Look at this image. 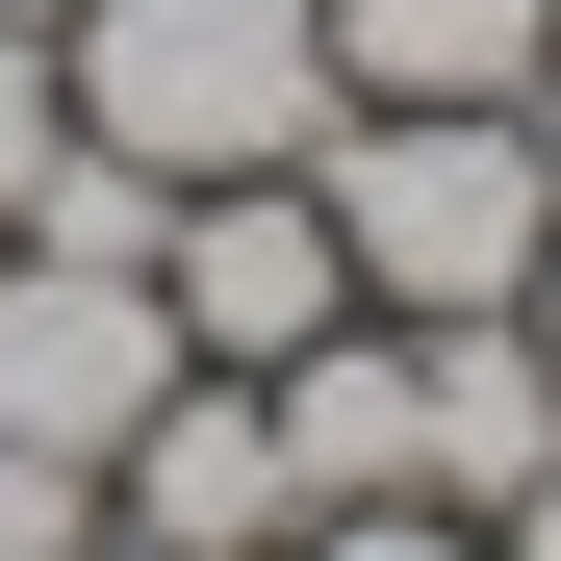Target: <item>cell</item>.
<instances>
[{
    "label": "cell",
    "mask_w": 561,
    "mask_h": 561,
    "mask_svg": "<svg viewBox=\"0 0 561 561\" xmlns=\"http://www.w3.org/2000/svg\"><path fill=\"white\" fill-rule=\"evenodd\" d=\"M307 205H332V255H357V307H383V332L536 307V255H561L536 103H332V128H307Z\"/></svg>",
    "instance_id": "obj_1"
},
{
    "label": "cell",
    "mask_w": 561,
    "mask_h": 561,
    "mask_svg": "<svg viewBox=\"0 0 561 561\" xmlns=\"http://www.w3.org/2000/svg\"><path fill=\"white\" fill-rule=\"evenodd\" d=\"M51 77H77V128L153 153V179H280L332 128V0H77Z\"/></svg>",
    "instance_id": "obj_2"
},
{
    "label": "cell",
    "mask_w": 561,
    "mask_h": 561,
    "mask_svg": "<svg viewBox=\"0 0 561 561\" xmlns=\"http://www.w3.org/2000/svg\"><path fill=\"white\" fill-rule=\"evenodd\" d=\"M153 409H179V307H153V255H51V230H0V434L128 459Z\"/></svg>",
    "instance_id": "obj_3"
},
{
    "label": "cell",
    "mask_w": 561,
    "mask_h": 561,
    "mask_svg": "<svg viewBox=\"0 0 561 561\" xmlns=\"http://www.w3.org/2000/svg\"><path fill=\"white\" fill-rule=\"evenodd\" d=\"M153 307H179V357H205V383H280L307 332H357V255H332V205H307V153H280V179H179Z\"/></svg>",
    "instance_id": "obj_4"
},
{
    "label": "cell",
    "mask_w": 561,
    "mask_h": 561,
    "mask_svg": "<svg viewBox=\"0 0 561 561\" xmlns=\"http://www.w3.org/2000/svg\"><path fill=\"white\" fill-rule=\"evenodd\" d=\"M255 409H280V511H383V485H434V357H409L383 307H357V332H307Z\"/></svg>",
    "instance_id": "obj_5"
},
{
    "label": "cell",
    "mask_w": 561,
    "mask_h": 561,
    "mask_svg": "<svg viewBox=\"0 0 561 561\" xmlns=\"http://www.w3.org/2000/svg\"><path fill=\"white\" fill-rule=\"evenodd\" d=\"M103 511H128V536H179V561H280V536H307V511H280V409H255V383H205V357H179V409L103 459Z\"/></svg>",
    "instance_id": "obj_6"
},
{
    "label": "cell",
    "mask_w": 561,
    "mask_h": 561,
    "mask_svg": "<svg viewBox=\"0 0 561 561\" xmlns=\"http://www.w3.org/2000/svg\"><path fill=\"white\" fill-rule=\"evenodd\" d=\"M561 0H332V103H536Z\"/></svg>",
    "instance_id": "obj_7"
},
{
    "label": "cell",
    "mask_w": 561,
    "mask_h": 561,
    "mask_svg": "<svg viewBox=\"0 0 561 561\" xmlns=\"http://www.w3.org/2000/svg\"><path fill=\"white\" fill-rule=\"evenodd\" d=\"M434 357V511H511L536 459H561V357L511 332V307H459V332H409Z\"/></svg>",
    "instance_id": "obj_8"
},
{
    "label": "cell",
    "mask_w": 561,
    "mask_h": 561,
    "mask_svg": "<svg viewBox=\"0 0 561 561\" xmlns=\"http://www.w3.org/2000/svg\"><path fill=\"white\" fill-rule=\"evenodd\" d=\"M103 536V459H51V434H0V561H77Z\"/></svg>",
    "instance_id": "obj_9"
},
{
    "label": "cell",
    "mask_w": 561,
    "mask_h": 561,
    "mask_svg": "<svg viewBox=\"0 0 561 561\" xmlns=\"http://www.w3.org/2000/svg\"><path fill=\"white\" fill-rule=\"evenodd\" d=\"M51 153H77V77H51V26H0V230H26Z\"/></svg>",
    "instance_id": "obj_10"
},
{
    "label": "cell",
    "mask_w": 561,
    "mask_h": 561,
    "mask_svg": "<svg viewBox=\"0 0 561 561\" xmlns=\"http://www.w3.org/2000/svg\"><path fill=\"white\" fill-rule=\"evenodd\" d=\"M280 561H485V511H434V485H383V511H307Z\"/></svg>",
    "instance_id": "obj_11"
},
{
    "label": "cell",
    "mask_w": 561,
    "mask_h": 561,
    "mask_svg": "<svg viewBox=\"0 0 561 561\" xmlns=\"http://www.w3.org/2000/svg\"><path fill=\"white\" fill-rule=\"evenodd\" d=\"M485 561H561V459H536V485H511V511H485Z\"/></svg>",
    "instance_id": "obj_12"
},
{
    "label": "cell",
    "mask_w": 561,
    "mask_h": 561,
    "mask_svg": "<svg viewBox=\"0 0 561 561\" xmlns=\"http://www.w3.org/2000/svg\"><path fill=\"white\" fill-rule=\"evenodd\" d=\"M77 561H179V536H128V511H103V536H77Z\"/></svg>",
    "instance_id": "obj_13"
},
{
    "label": "cell",
    "mask_w": 561,
    "mask_h": 561,
    "mask_svg": "<svg viewBox=\"0 0 561 561\" xmlns=\"http://www.w3.org/2000/svg\"><path fill=\"white\" fill-rule=\"evenodd\" d=\"M511 332H536V357H561V255H536V307H511Z\"/></svg>",
    "instance_id": "obj_14"
},
{
    "label": "cell",
    "mask_w": 561,
    "mask_h": 561,
    "mask_svg": "<svg viewBox=\"0 0 561 561\" xmlns=\"http://www.w3.org/2000/svg\"><path fill=\"white\" fill-rule=\"evenodd\" d=\"M536 179H561V77H536Z\"/></svg>",
    "instance_id": "obj_15"
},
{
    "label": "cell",
    "mask_w": 561,
    "mask_h": 561,
    "mask_svg": "<svg viewBox=\"0 0 561 561\" xmlns=\"http://www.w3.org/2000/svg\"><path fill=\"white\" fill-rule=\"evenodd\" d=\"M0 26H77V0H0Z\"/></svg>",
    "instance_id": "obj_16"
}]
</instances>
